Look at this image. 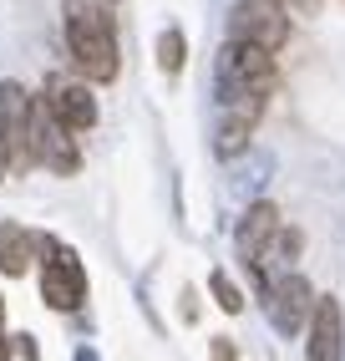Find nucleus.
<instances>
[{"instance_id": "1", "label": "nucleus", "mask_w": 345, "mask_h": 361, "mask_svg": "<svg viewBox=\"0 0 345 361\" xmlns=\"http://www.w3.org/2000/svg\"><path fill=\"white\" fill-rule=\"evenodd\" d=\"M66 46L87 82L117 77V26L102 0H66Z\"/></svg>"}, {"instance_id": "2", "label": "nucleus", "mask_w": 345, "mask_h": 361, "mask_svg": "<svg viewBox=\"0 0 345 361\" xmlns=\"http://www.w3.org/2000/svg\"><path fill=\"white\" fill-rule=\"evenodd\" d=\"M31 158L46 163V168H51V173H61V178L82 168V153H77V137H71V128H66L41 97L31 102Z\"/></svg>"}, {"instance_id": "3", "label": "nucleus", "mask_w": 345, "mask_h": 361, "mask_svg": "<svg viewBox=\"0 0 345 361\" xmlns=\"http://www.w3.org/2000/svg\"><path fill=\"white\" fill-rule=\"evenodd\" d=\"M229 36L234 41H254V46H264V51H280V46L289 41V11H284V0H234Z\"/></svg>"}, {"instance_id": "4", "label": "nucleus", "mask_w": 345, "mask_h": 361, "mask_svg": "<svg viewBox=\"0 0 345 361\" xmlns=\"http://www.w3.org/2000/svg\"><path fill=\"white\" fill-rule=\"evenodd\" d=\"M218 87H244V92H275V51L254 41H234L218 51Z\"/></svg>"}, {"instance_id": "5", "label": "nucleus", "mask_w": 345, "mask_h": 361, "mask_svg": "<svg viewBox=\"0 0 345 361\" xmlns=\"http://www.w3.org/2000/svg\"><path fill=\"white\" fill-rule=\"evenodd\" d=\"M310 305H315V290H310V280L305 275H275L264 285V316L269 326H275L280 336H300L305 321H310Z\"/></svg>"}, {"instance_id": "6", "label": "nucleus", "mask_w": 345, "mask_h": 361, "mask_svg": "<svg viewBox=\"0 0 345 361\" xmlns=\"http://www.w3.org/2000/svg\"><path fill=\"white\" fill-rule=\"evenodd\" d=\"M41 300L51 305V310L87 305V270H82V259L71 255V250H56L51 245V259H46V270H41Z\"/></svg>"}, {"instance_id": "7", "label": "nucleus", "mask_w": 345, "mask_h": 361, "mask_svg": "<svg viewBox=\"0 0 345 361\" xmlns=\"http://www.w3.org/2000/svg\"><path fill=\"white\" fill-rule=\"evenodd\" d=\"M41 102L51 107L71 133H87L96 123V97L87 92V82H77V77H46V97Z\"/></svg>"}, {"instance_id": "8", "label": "nucleus", "mask_w": 345, "mask_h": 361, "mask_svg": "<svg viewBox=\"0 0 345 361\" xmlns=\"http://www.w3.org/2000/svg\"><path fill=\"white\" fill-rule=\"evenodd\" d=\"M310 341H305V361H340V341H345V321H340V300L335 295H315L310 305Z\"/></svg>"}, {"instance_id": "9", "label": "nucleus", "mask_w": 345, "mask_h": 361, "mask_svg": "<svg viewBox=\"0 0 345 361\" xmlns=\"http://www.w3.org/2000/svg\"><path fill=\"white\" fill-rule=\"evenodd\" d=\"M280 234V209L269 204V199H259V204H249V214L239 219V259L249 264H259V255H264V245Z\"/></svg>"}, {"instance_id": "10", "label": "nucleus", "mask_w": 345, "mask_h": 361, "mask_svg": "<svg viewBox=\"0 0 345 361\" xmlns=\"http://www.w3.org/2000/svg\"><path fill=\"white\" fill-rule=\"evenodd\" d=\"M41 245H46L41 234L20 229V224H0V270H6V275H26Z\"/></svg>"}, {"instance_id": "11", "label": "nucleus", "mask_w": 345, "mask_h": 361, "mask_svg": "<svg viewBox=\"0 0 345 361\" xmlns=\"http://www.w3.org/2000/svg\"><path fill=\"white\" fill-rule=\"evenodd\" d=\"M249 133H254L249 117L224 112V117H218V133H213V153H218V158H239L244 148H249Z\"/></svg>"}, {"instance_id": "12", "label": "nucleus", "mask_w": 345, "mask_h": 361, "mask_svg": "<svg viewBox=\"0 0 345 361\" xmlns=\"http://www.w3.org/2000/svg\"><path fill=\"white\" fill-rule=\"evenodd\" d=\"M183 51H188V46H183V31H163V36H158V66L168 71V77H178V71H183Z\"/></svg>"}, {"instance_id": "13", "label": "nucleus", "mask_w": 345, "mask_h": 361, "mask_svg": "<svg viewBox=\"0 0 345 361\" xmlns=\"http://www.w3.org/2000/svg\"><path fill=\"white\" fill-rule=\"evenodd\" d=\"M208 285H213V295H218V305H224L229 316H239V310H244V295H239V285H234L224 270H213V275H208Z\"/></svg>"}, {"instance_id": "14", "label": "nucleus", "mask_w": 345, "mask_h": 361, "mask_svg": "<svg viewBox=\"0 0 345 361\" xmlns=\"http://www.w3.org/2000/svg\"><path fill=\"white\" fill-rule=\"evenodd\" d=\"M213 361H239V356H234V341H229V336H213Z\"/></svg>"}, {"instance_id": "15", "label": "nucleus", "mask_w": 345, "mask_h": 361, "mask_svg": "<svg viewBox=\"0 0 345 361\" xmlns=\"http://www.w3.org/2000/svg\"><path fill=\"white\" fill-rule=\"evenodd\" d=\"M6 168H11V137H6V128H0V178H6Z\"/></svg>"}, {"instance_id": "16", "label": "nucleus", "mask_w": 345, "mask_h": 361, "mask_svg": "<svg viewBox=\"0 0 345 361\" xmlns=\"http://www.w3.org/2000/svg\"><path fill=\"white\" fill-rule=\"evenodd\" d=\"M15 351L26 356V361H36V346H31V336H15Z\"/></svg>"}, {"instance_id": "17", "label": "nucleus", "mask_w": 345, "mask_h": 361, "mask_svg": "<svg viewBox=\"0 0 345 361\" xmlns=\"http://www.w3.org/2000/svg\"><path fill=\"white\" fill-rule=\"evenodd\" d=\"M77 361H96V351H87V346H82V351H77Z\"/></svg>"}, {"instance_id": "18", "label": "nucleus", "mask_w": 345, "mask_h": 361, "mask_svg": "<svg viewBox=\"0 0 345 361\" xmlns=\"http://www.w3.org/2000/svg\"><path fill=\"white\" fill-rule=\"evenodd\" d=\"M340 361H345V341H340Z\"/></svg>"}, {"instance_id": "19", "label": "nucleus", "mask_w": 345, "mask_h": 361, "mask_svg": "<svg viewBox=\"0 0 345 361\" xmlns=\"http://www.w3.org/2000/svg\"><path fill=\"white\" fill-rule=\"evenodd\" d=\"M300 6H315V0H300Z\"/></svg>"}]
</instances>
